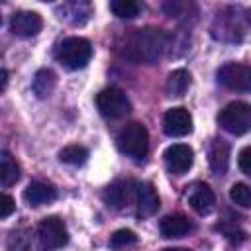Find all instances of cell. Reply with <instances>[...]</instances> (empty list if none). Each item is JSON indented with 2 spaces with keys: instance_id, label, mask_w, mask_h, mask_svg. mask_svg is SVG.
<instances>
[{
  "instance_id": "5bb4252c",
  "label": "cell",
  "mask_w": 251,
  "mask_h": 251,
  "mask_svg": "<svg viewBox=\"0 0 251 251\" xmlns=\"http://www.w3.org/2000/svg\"><path fill=\"white\" fill-rule=\"evenodd\" d=\"M188 204H190V208H192L196 214L206 216V214H210V212L214 210L216 196H214V192H212L210 186H206V184H196V186L192 188L190 196H188Z\"/></svg>"
},
{
  "instance_id": "2e32d148",
  "label": "cell",
  "mask_w": 251,
  "mask_h": 251,
  "mask_svg": "<svg viewBox=\"0 0 251 251\" xmlns=\"http://www.w3.org/2000/svg\"><path fill=\"white\" fill-rule=\"evenodd\" d=\"M102 198L112 208H124L129 202V182L116 180V182L108 184L104 188V192H102Z\"/></svg>"
},
{
  "instance_id": "277c9868",
  "label": "cell",
  "mask_w": 251,
  "mask_h": 251,
  "mask_svg": "<svg viewBox=\"0 0 251 251\" xmlns=\"http://www.w3.org/2000/svg\"><path fill=\"white\" fill-rule=\"evenodd\" d=\"M218 124L233 135H243L251 131V104L241 102V100L229 102L227 106L220 110Z\"/></svg>"
},
{
  "instance_id": "d4e9b609",
  "label": "cell",
  "mask_w": 251,
  "mask_h": 251,
  "mask_svg": "<svg viewBox=\"0 0 251 251\" xmlns=\"http://www.w3.org/2000/svg\"><path fill=\"white\" fill-rule=\"evenodd\" d=\"M237 165L241 169V173H245L247 176H251V145L243 147L237 155Z\"/></svg>"
},
{
  "instance_id": "9a60e30c",
  "label": "cell",
  "mask_w": 251,
  "mask_h": 251,
  "mask_svg": "<svg viewBox=\"0 0 251 251\" xmlns=\"http://www.w3.org/2000/svg\"><path fill=\"white\" fill-rule=\"evenodd\" d=\"M208 161H210V169L214 171V175H224L227 171L229 165V145L224 139H214L208 151Z\"/></svg>"
},
{
  "instance_id": "7c38bea8",
  "label": "cell",
  "mask_w": 251,
  "mask_h": 251,
  "mask_svg": "<svg viewBox=\"0 0 251 251\" xmlns=\"http://www.w3.org/2000/svg\"><path fill=\"white\" fill-rule=\"evenodd\" d=\"M194 229V224L182 216V214H169L159 222V231L163 237L167 239H175V237H184L188 231Z\"/></svg>"
},
{
  "instance_id": "603a6c76",
  "label": "cell",
  "mask_w": 251,
  "mask_h": 251,
  "mask_svg": "<svg viewBox=\"0 0 251 251\" xmlns=\"http://www.w3.org/2000/svg\"><path fill=\"white\" fill-rule=\"evenodd\" d=\"M137 241V235L131 229H118L112 237H110V247L112 249H122L127 245H133Z\"/></svg>"
},
{
  "instance_id": "cb8c5ba5",
  "label": "cell",
  "mask_w": 251,
  "mask_h": 251,
  "mask_svg": "<svg viewBox=\"0 0 251 251\" xmlns=\"http://www.w3.org/2000/svg\"><path fill=\"white\" fill-rule=\"evenodd\" d=\"M218 229H222V233H224V235H226L233 245H237V243L245 241V237H247V235H245V231H243V229H239V227H237V226H233V224H231V226H227V224L224 222V224H220V226H218Z\"/></svg>"
},
{
  "instance_id": "4fadbf2b",
  "label": "cell",
  "mask_w": 251,
  "mask_h": 251,
  "mask_svg": "<svg viewBox=\"0 0 251 251\" xmlns=\"http://www.w3.org/2000/svg\"><path fill=\"white\" fill-rule=\"evenodd\" d=\"M55 198H57V190L49 182L35 180V182H29L27 188L24 190V200L29 206H43V204L53 202Z\"/></svg>"
},
{
  "instance_id": "484cf974",
  "label": "cell",
  "mask_w": 251,
  "mask_h": 251,
  "mask_svg": "<svg viewBox=\"0 0 251 251\" xmlns=\"http://www.w3.org/2000/svg\"><path fill=\"white\" fill-rule=\"evenodd\" d=\"M14 210H16V202H14V198H12L10 194H2V196H0V218L6 220Z\"/></svg>"
},
{
  "instance_id": "6da1fadb",
  "label": "cell",
  "mask_w": 251,
  "mask_h": 251,
  "mask_svg": "<svg viewBox=\"0 0 251 251\" xmlns=\"http://www.w3.org/2000/svg\"><path fill=\"white\" fill-rule=\"evenodd\" d=\"M167 33L157 27H143L135 29L127 39L124 47V55L135 63H155L163 51L167 49Z\"/></svg>"
},
{
  "instance_id": "7a4b0ae2",
  "label": "cell",
  "mask_w": 251,
  "mask_h": 251,
  "mask_svg": "<svg viewBox=\"0 0 251 251\" xmlns=\"http://www.w3.org/2000/svg\"><path fill=\"white\" fill-rule=\"evenodd\" d=\"M55 57L63 67L71 71H78L88 65L92 57V45L84 37H67L57 45Z\"/></svg>"
},
{
  "instance_id": "e0dca14e",
  "label": "cell",
  "mask_w": 251,
  "mask_h": 251,
  "mask_svg": "<svg viewBox=\"0 0 251 251\" xmlns=\"http://www.w3.org/2000/svg\"><path fill=\"white\" fill-rule=\"evenodd\" d=\"M55 86H57V76H55V73L51 69H39L35 73L33 82H31V88H33V92H35L37 98L51 96L53 90H55Z\"/></svg>"
},
{
  "instance_id": "4316f807",
  "label": "cell",
  "mask_w": 251,
  "mask_h": 251,
  "mask_svg": "<svg viewBox=\"0 0 251 251\" xmlns=\"http://www.w3.org/2000/svg\"><path fill=\"white\" fill-rule=\"evenodd\" d=\"M0 78H2V86H0V90L4 92V90H6V86H8V71H6V69H2V71H0Z\"/></svg>"
},
{
  "instance_id": "52a82bcc",
  "label": "cell",
  "mask_w": 251,
  "mask_h": 251,
  "mask_svg": "<svg viewBox=\"0 0 251 251\" xmlns=\"http://www.w3.org/2000/svg\"><path fill=\"white\" fill-rule=\"evenodd\" d=\"M37 235H39V241L43 243V247H47V249L65 247L67 241H69L67 226H65L63 220L57 218V216L43 218V220L39 222V226H37Z\"/></svg>"
},
{
  "instance_id": "30bf717a",
  "label": "cell",
  "mask_w": 251,
  "mask_h": 251,
  "mask_svg": "<svg viewBox=\"0 0 251 251\" xmlns=\"http://www.w3.org/2000/svg\"><path fill=\"white\" fill-rule=\"evenodd\" d=\"M41 27H43V20L35 12L22 10V12H16L10 20V29L18 37H33L41 31Z\"/></svg>"
},
{
  "instance_id": "ac0fdd59",
  "label": "cell",
  "mask_w": 251,
  "mask_h": 251,
  "mask_svg": "<svg viewBox=\"0 0 251 251\" xmlns=\"http://www.w3.org/2000/svg\"><path fill=\"white\" fill-rule=\"evenodd\" d=\"M188 86H190V73L184 71V69H176V71H173L169 75L167 84H165V90H167L169 96L180 98V96H184V92L188 90Z\"/></svg>"
},
{
  "instance_id": "83f0119b",
  "label": "cell",
  "mask_w": 251,
  "mask_h": 251,
  "mask_svg": "<svg viewBox=\"0 0 251 251\" xmlns=\"http://www.w3.org/2000/svg\"><path fill=\"white\" fill-rule=\"evenodd\" d=\"M163 251H190V249H186V247H167Z\"/></svg>"
},
{
  "instance_id": "8992f818",
  "label": "cell",
  "mask_w": 251,
  "mask_h": 251,
  "mask_svg": "<svg viewBox=\"0 0 251 251\" xmlns=\"http://www.w3.org/2000/svg\"><path fill=\"white\" fill-rule=\"evenodd\" d=\"M96 108L100 110L102 116L116 120V118H124L126 114H129L131 104L120 88L110 86V88H104L96 94Z\"/></svg>"
},
{
  "instance_id": "7402d4cb",
  "label": "cell",
  "mask_w": 251,
  "mask_h": 251,
  "mask_svg": "<svg viewBox=\"0 0 251 251\" xmlns=\"http://www.w3.org/2000/svg\"><path fill=\"white\" fill-rule=\"evenodd\" d=\"M229 198H231L237 206L251 210V186H247V184H243V182H235V184L229 188Z\"/></svg>"
},
{
  "instance_id": "ffe728a7",
  "label": "cell",
  "mask_w": 251,
  "mask_h": 251,
  "mask_svg": "<svg viewBox=\"0 0 251 251\" xmlns=\"http://www.w3.org/2000/svg\"><path fill=\"white\" fill-rule=\"evenodd\" d=\"M88 159V149L82 145H67L59 151V161L67 165H82Z\"/></svg>"
},
{
  "instance_id": "f1b7e54d",
  "label": "cell",
  "mask_w": 251,
  "mask_h": 251,
  "mask_svg": "<svg viewBox=\"0 0 251 251\" xmlns=\"http://www.w3.org/2000/svg\"><path fill=\"white\" fill-rule=\"evenodd\" d=\"M245 16H247V22H249V24H251V8H249V10H247V12H245Z\"/></svg>"
},
{
  "instance_id": "9c48e42d",
  "label": "cell",
  "mask_w": 251,
  "mask_h": 251,
  "mask_svg": "<svg viewBox=\"0 0 251 251\" xmlns=\"http://www.w3.org/2000/svg\"><path fill=\"white\" fill-rule=\"evenodd\" d=\"M165 165L173 175H184L194 161V151L184 143H175L165 151Z\"/></svg>"
},
{
  "instance_id": "8fae6325",
  "label": "cell",
  "mask_w": 251,
  "mask_h": 251,
  "mask_svg": "<svg viewBox=\"0 0 251 251\" xmlns=\"http://www.w3.org/2000/svg\"><path fill=\"white\" fill-rule=\"evenodd\" d=\"M135 202L139 218H149L159 210V194L151 182H137L135 184Z\"/></svg>"
},
{
  "instance_id": "44dd1931",
  "label": "cell",
  "mask_w": 251,
  "mask_h": 251,
  "mask_svg": "<svg viewBox=\"0 0 251 251\" xmlns=\"http://www.w3.org/2000/svg\"><path fill=\"white\" fill-rule=\"evenodd\" d=\"M110 10L114 12V16L122 18V20H131L139 14L141 6L133 0H112L110 2Z\"/></svg>"
},
{
  "instance_id": "ba28073f",
  "label": "cell",
  "mask_w": 251,
  "mask_h": 251,
  "mask_svg": "<svg viewBox=\"0 0 251 251\" xmlns=\"http://www.w3.org/2000/svg\"><path fill=\"white\" fill-rule=\"evenodd\" d=\"M163 131L171 137H182L192 131V116L186 108L176 106L165 112L163 116Z\"/></svg>"
},
{
  "instance_id": "5b68a950",
  "label": "cell",
  "mask_w": 251,
  "mask_h": 251,
  "mask_svg": "<svg viewBox=\"0 0 251 251\" xmlns=\"http://www.w3.org/2000/svg\"><path fill=\"white\" fill-rule=\"evenodd\" d=\"M218 82L235 92H247L251 90V65L245 63H226L216 73Z\"/></svg>"
},
{
  "instance_id": "d6986e66",
  "label": "cell",
  "mask_w": 251,
  "mask_h": 251,
  "mask_svg": "<svg viewBox=\"0 0 251 251\" xmlns=\"http://www.w3.org/2000/svg\"><path fill=\"white\" fill-rule=\"evenodd\" d=\"M0 180L2 186H12L20 180V165L8 151H2L0 157Z\"/></svg>"
},
{
  "instance_id": "3957f363",
  "label": "cell",
  "mask_w": 251,
  "mask_h": 251,
  "mask_svg": "<svg viewBox=\"0 0 251 251\" xmlns=\"http://www.w3.org/2000/svg\"><path fill=\"white\" fill-rule=\"evenodd\" d=\"M116 143H118V149L126 157H129L133 161H141L149 151V133L143 124L131 122L126 127H122Z\"/></svg>"
}]
</instances>
